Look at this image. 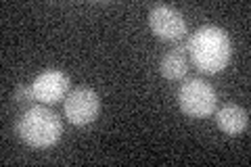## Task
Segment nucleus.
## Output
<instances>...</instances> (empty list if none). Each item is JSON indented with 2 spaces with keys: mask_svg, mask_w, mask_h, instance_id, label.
Segmentation results:
<instances>
[{
  "mask_svg": "<svg viewBox=\"0 0 251 167\" xmlns=\"http://www.w3.org/2000/svg\"><path fill=\"white\" fill-rule=\"evenodd\" d=\"M188 59L201 73L216 75L228 67L232 57V44L222 27L203 25L186 42Z\"/></svg>",
  "mask_w": 251,
  "mask_h": 167,
  "instance_id": "f257e3e1",
  "label": "nucleus"
},
{
  "mask_svg": "<svg viewBox=\"0 0 251 167\" xmlns=\"http://www.w3.org/2000/svg\"><path fill=\"white\" fill-rule=\"evenodd\" d=\"M17 134L27 146L49 148L59 142L63 134V123L59 115L52 113L50 109L42 105H34L31 109L23 111V115L19 117Z\"/></svg>",
  "mask_w": 251,
  "mask_h": 167,
  "instance_id": "f03ea898",
  "label": "nucleus"
},
{
  "mask_svg": "<svg viewBox=\"0 0 251 167\" xmlns=\"http://www.w3.org/2000/svg\"><path fill=\"white\" fill-rule=\"evenodd\" d=\"M178 105L182 113L193 119H205L214 115L218 105V94L214 86L201 77H188L178 88Z\"/></svg>",
  "mask_w": 251,
  "mask_h": 167,
  "instance_id": "7ed1b4c3",
  "label": "nucleus"
},
{
  "mask_svg": "<svg viewBox=\"0 0 251 167\" xmlns=\"http://www.w3.org/2000/svg\"><path fill=\"white\" fill-rule=\"evenodd\" d=\"M63 111H65V117L69 123L88 125L99 117L100 98H99V94L90 88H75L63 100Z\"/></svg>",
  "mask_w": 251,
  "mask_h": 167,
  "instance_id": "20e7f679",
  "label": "nucleus"
},
{
  "mask_svg": "<svg viewBox=\"0 0 251 167\" xmlns=\"http://www.w3.org/2000/svg\"><path fill=\"white\" fill-rule=\"evenodd\" d=\"M149 25L153 34L163 42H180L186 36V21L176 9L168 4H157L149 13Z\"/></svg>",
  "mask_w": 251,
  "mask_h": 167,
  "instance_id": "39448f33",
  "label": "nucleus"
},
{
  "mask_svg": "<svg viewBox=\"0 0 251 167\" xmlns=\"http://www.w3.org/2000/svg\"><path fill=\"white\" fill-rule=\"evenodd\" d=\"M69 84L72 82H69L67 73H63L59 69H50L38 75L34 79V84H31V88H34L38 102H42V105H54V102L67 98Z\"/></svg>",
  "mask_w": 251,
  "mask_h": 167,
  "instance_id": "423d86ee",
  "label": "nucleus"
},
{
  "mask_svg": "<svg viewBox=\"0 0 251 167\" xmlns=\"http://www.w3.org/2000/svg\"><path fill=\"white\" fill-rule=\"evenodd\" d=\"M188 65H191V59H188V50L186 44H178L172 50H168L159 61V73L170 79V82H178V79H184L188 73Z\"/></svg>",
  "mask_w": 251,
  "mask_h": 167,
  "instance_id": "0eeeda50",
  "label": "nucleus"
},
{
  "mask_svg": "<svg viewBox=\"0 0 251 167\" xmlns=\"http://www.w3.org/2000/svg\"><path fill=\"white\" fill-rule=\"evenodd\" d=\"M216 123L228 136H239V134L247 132L249 128V113L247 109H243L241 105H224L216 113Z\"/></svg>",
  "mask_w": 251,
  "mask_h": 167,
  "instance_id": "6e6552de",
  "label": "nucleus"
},
{
  "mask_svg": "<svg viewBox=\"0 0 251 167\" xmlns=\"http://www.w3.org/2000/svg\"><path fill=\"white\" fill-rule=\"evenodd\" d=\"M13 100H15V105H17L19 109H23V111L31 109L34 102H36L34 88H31V86H25V84H19L17 90H15V94H13Z\"/></svg>",
  "mask_w": 251,
  "mask_h": 167,
  "instance_id": "1a4fd4ad",
  "label": "nucleus"
}]
</instances>
